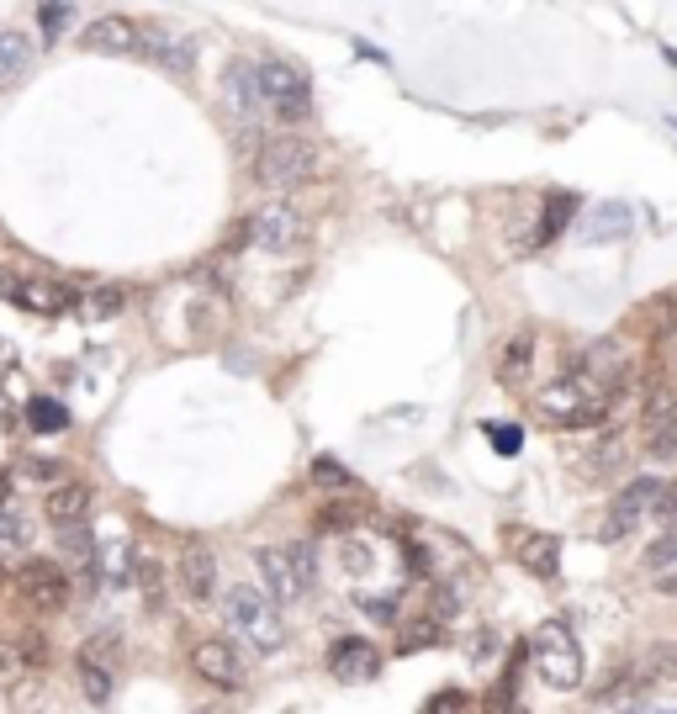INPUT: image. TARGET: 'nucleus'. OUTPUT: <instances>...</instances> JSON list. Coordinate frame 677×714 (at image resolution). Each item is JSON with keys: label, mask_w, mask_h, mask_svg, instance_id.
Listing matches in <instances>:
<instances>
[{"label": "nucleus", "mask_w": 677, "mask_h": 714, "mask_svg": "<svg viewBox=\"0 0 677 714\" xmlns=\"http://www.w3.org/2000/svg\"><path fill=\"white\" fill-rule=\"evenodd\" d=\"M530 360H534V333H514V339L503 344V355H498V382L519 387V382L530 376Z\"/></svg>", "instance_id": "412c9836"}, {"label": "nucleus", "mask_w": 677, "mask_h": 714, "mask_svg": "<svg viewBox=\"0 0 677 714\" xmlns=\"http://www.w3.org/2000/svg\"><path fill=\"white\" fill-rule=\"evenodd\" d=\"M646 445L651 455H677V392L662 382V387H651L646 397Z\"/></svg>", "instance_id": "f8f14e48"}, {"label": "nucleus", "mask_w": 677, "mask_h": 714, "mask_svg": "<svg viewBox=\"0 0 677 714\" xmlns=\"http://www.w3.org/2000/svg\"><path fill=\"white\" fill-rule=\"evenodd\" d=\"M350 519H354L350 508H328V513H324V524H328V530H334V524H339V530H345V524H350Z\"/></svg>", "instance_id": "79ce46f5"}, {"label": "nucleus", "mask_w": 677, "mask_h": 714, "mask_svg": "<svg viewBox=\"0 0 677 714\" xmlns=\"http://www.w3.org/2000/svg\"><path fill=\"white\" fill-rule=\"evenodd\" d=\"M255 80H260V106H266L270 122L296 127V122L313 117V90H307L302 69H292V64H281V59H266V64H255Z\"/></svg>", "instance_id": "f03ea898"}, {"label": "nucleus", "mask_w": 677, "mask_h": 714, "mask_svg": "<svg viewBox=\"0 0 677 714\" xmlns=\"http://www.w3.org/2000/svg\"><path fill=\"white\" fill-rule=\"evenodd\" d=\"M144 59H154L159 69H170V75H191V64H196V48H191V37H170V32H144Z\"/></svg>", "instance_id": "a211bd4d"}, {"label": "nucleus", "mask_w": 677, "mask_h": 714, "mask_svg": "<svg viewBox=\"0 0 677 714\" xmlns=\"http://www.w3.org/2000/svg\"><path fill=\"white\" fill-rule=\"evenodd\" d=\"M403 651H418V646H440V625L435 620H418V625H408V635L397 641Z\"/></svg>", "instance_id": "72a5a7b5"}, {"label": "nucleus", "mask_w": 677, "mask_h": 714, "mask_svg": "<svg viewBox=\"0 0 677 714\" xmlns=\"http://www.w3.org/2000/svg\"><path fill=\"white\" fill-rule=\"evenodd\" d=\"M656 593H662V598H677V571H667V577H656Z\"/></svg>", "instance_id": "37998d69"}, {"label": "nucleus", "mask_w": 677, "mask_h": 714, "mask_svg": "<svg viewBox=\"0 0 677 714\" xmlns=\"http://www.w3.org/2000/svg\"><path fill=\"white\" fill-rule=\"evenodd\" d=\"M223 620H228V630H238V641H244L249 651L270 656L286 646V620H281V609H275L255 582L223 588Z\"/></svg>", "instance_id": "f257e3e1"}, {"label": "nucleus", "mask_w": 677, "mask_h": 714, "mask_svg": "<svg viewBox=\"0 0 677 714\" xmlns=\"http://www.w3.org/2000/svg\"><path fill=\"white\" fill-rule=\"evenodd\" d=\"M90 487L86 481H59L48 498H43V513H48V524H59V530H80L90 519Z\"/></svg>", "instance_id": "2eb2a0df"}, {"label": "nucleus", "mask_w": 677, "mask_h": 714, "mask_svg": "<svg viewBox=\"0 0 677 714\" xmlns=\"http://www.w3.org/2000/svg\"><path fill=\"white\" fill-rule=\"evenodd\" d=\"M324 170V149L318 144H307V138H275L260 149L255 159V180L270 185V191H292V185H307V180Z\"/></svg>", "instance_id": "7ed1b4c3"}, {"label": "nucleus", "mask_w": 677, "mask_h": 714, "mask_svg": "<svg viewBox=\"0 0 677 714\" xmlns=\"http://www.w3.org/2000/svg\"><path fill=\"white\" fill-rule=\"evenodd\" d=\"M16 423V403H11V392H5V376H0V429H11Z\"/></svg>", "instance_id": "ea45409f"}, {"label": "nucleus", "mask_w": 677, "mask_h": 714, "mask_svg": "<svg viewBox=\"0 0 677 714\" xmlns=\"http://www.w3.org/2000/svg\"><path fill=\"white\" fill-rule=\"evenodd\" d=\"M493 445H498L503 455H514V450H519V429H493Z\"/></svg>", "instance_id": "a19ab883"}, {"label": "nucleus", "mask_w": 677, "mask_h": 714, "mask_svg": "<svg viewBox=\"0 0 677 714\" xmlns=\"http://www.w3.org/2000/svg\"><path fill=\"white\" fill-rule=\"evenodd\" d=\"M530 651H534V667H540V678L551 688H577L583 683V651H577V641H572V630L566 625H540L534 630V641H530Z\"/></svg>", "instance_id": "39448f33"}, {"label": "nucleus", "mask_w": 677, "mask_h": 714, "mask_svg": "<svg viewBox=\"0 0 677 714\" xmlns=\"http://www.w3.org/2000/svg\"><path fill=\"white\" fill-rule=\"evenodd\" d=\"M80 48L86 54H106V59H133V54H144V27L127 22V16H95L80 32Z\"/></svg>", "instance_id": "9d476101"}, {"label": "nucleus", "mask_w": 677, "mask_h": 714, "mask_svg": "<svg viewBox=\"0 0 677 714\" xmlns=\"http://www.w3.org/2000/svg\"><path fill=\"white\" fill-rule=\"evenodd\" d=\"M75 22V5H37V32L43 43H59V32H69Z\"/></svg>", "instance_id": "cd10ccee"}, {"label": "nucleus", "mask_w": 677, "mask_h": 714, "mask_svg": "<svg viewBox=\"0 0 677 714\" xmlns=\"http://www.w3.org/2000/svg\"><path fill=\"white\" fill-rule=\"evenodd\" d=\"M534 408L545 423H556V429H598L603 418H609V397H598L588 392L577 376H561L551 387L534 397Z\"/></svg>", "instance_id": "20e7f679"}, {"label": "nucleus", "mask_w": 677, "mask_h": 714, "mask_svg": "<svg viewBox=\"0 0 677 714\" xmlns=\"http://www.w3.org/2000/svg\"><path fill=\"white\" fill-rule=\"evenodd\" d=\"M22 672V651H11V646H0V688L11 683Z\"/></svg>", "instance_id": "e433bc0d"}, {"label": "nucleus", "mask_w": 677, "mask_h": 714, "mask_svg": "<svg viewBox=\"0 0 677 714\" xmlns=\"http://www.w3.org/2000/svg\"><path fill=\"white\" fill-rule=\"evenodd\" d=\"M16 292H22V275H16L11 265H0V297H11V302H16Z\"/></svg>", "instance_id": "58836bf2"}, {"label": "nucleus", "mask_w": 677, "mask_h": 714, "mask_svg": "<svg viewBox=\"0 0 677 714\" xmlns=\"http://www.w3.org/2000/svg\"><path fill=\"white\" fill-rule=\"evenodd\" d=\"M16 593L37 614H59L64 603H69V577L54 562H27L16 571Z\"/></svg>", "instance_id": "1a4fd4ad"}, {"label": "nucleus", "mask_w": 677, "mask_h": 714, "mask_svg": "<svg viewBox=\"0 0 677 714\" xmlns=\"http://www.w3.org/2000/svg\"><path fill=\"white\" fill-rule=\"evenodd\" d=\"M0 513H11V476L0 472Z\"/></svg>", "instance_id": "c03bdc74"}, {"label": "nucleus", "mask_w": 677, "mask_h": 714, "mask_svg": "<svg viewBox=\"0 0 677 714\" xmlns=\"http://www.w3.org/2000/svg\"><path fill=\"white\" fill-rule=\"evenodd\" d=\"M27 540H32L27 519H16V513H0V556H5V551H22Z\"/></svg>", "instance_id": "2f4dec72"}, {"label": "nucleus", "mask_w": 677, "mask_h": 714, "mask_svg": "<svg viewBox=\"0 0 677 714\" xmlns=\"http://www.w3.org/2000/svg\"><path fill=\"white\" fill-rule=\"evenodd\" d=\"M196 714H217V710H196Z\"/></svg>", "instance_id": "49530a36"}, {"label": "nucleus", "mask_w": 677, "mask_h": 714, "mask_svg": "<svg viewBox=\"0 0 677 714\" xmlns=\"http://www.w3.org/2000/svg\"><path fill=\"white\" fill-rule=\"evenodd\" d=\"M191 672L212 688H228V693H238V688L249 683V661H244V651H238L234 641H223V635H206V641L191 646Z\"/></svg>", "instance_id": "423d86ee"}, {"label": "nucleus", "mask_w": 677, "mask_h": 714, "mask_svg": "<svg viewBox=\"0 0 677 714\" xmlns=\"http://www.w3.org/2000/svg\"><path fill=\"white\" fill-rule=\"evenodd\" d=\"M122 307H127V292H122V286H90L86 297L75 302V313H80L86 324H106V318H117Z\"/></svg>", "instance_id": "4be33fe9"}, {"label": "nucleus", "mask_w": 677, "mask_h": 714, "mask_svg": "<svg viewBox=\"0 0 677 714\" xmlns=\"http://www.w3.org/2000/svg\"><path fill=\"white\" fill-rule=\"evenodd\" d=\"M80 688H86L90 704H106V699H112V667H106V661H90V656H80Z\"/></svg>", "instance_id": "a878e982"}, {"label": "nucleus", "mask_w": 677, "mask_h": 714, "mask_svg": "<svg viewBox=\"0 0 677 714\" xmlns=\"http://www.w3.org/2000/svg\"><path fill=\"white\" fill-rule=\"evenodd\" d=\"M339 562H345V571H350V577H360V571L371 566V551H365L360 540H345V545H339Z\"/></svg>", "instance_id": "c9c22d12"}, {"label": "nucleus", "mask_w": 677, "mask_h": 714, "mask_svg": "<svg viewBox=\"0 0 677 714\" xmlns=\"http://www.w3.org/2000/svg\"><path fill=\"white\" fill-rule=\"evenodd\" d=\"M624 228H630V212H624V207H598L588 217V228H583V234H588V238H609V234H624Z\"/></svg>", "instance_id": "c85d7f7f"}, {"label": "nucleus", "mask_w": 677, "mask_h": 714, "mask_svg": "<svg viewBox=\"0 0 677 714\" xmlns=\"http://www.w3.org/2000/svg\"><path fill=\"white\" fill-rule=\"evenodd\" d=\"M27 423L37 429V434H59V429H69V408H64V403H54V397H32V403H27Z\"/></svg>", "instance_id": "b1692460"}, {"label": "nucleus", "mask_w": 677, "mask_h": 714, "mask_svg": "<svg viewBox=\"0 0 677 714\" xmlns=\"http://www.w3.org/2000/svg\"><path fill=\"white\" fill-rule=\"evenodd\" d=\"M244 234H249L255 249H266V254H286V249H296V238H302V212H296L292 202H266V207H255Z\"/></svg>", "instance_id": "0eeeda50"}, {"label": "nucleus", "mask_w": 677, "mask_h": 714, "mask_svg": "<svg viewBox=\"0 0 677 714\" xmlns=\"http://www.w3.org/2000/svg\"><path fill=\"white\" fill-rule=\"evenodd\" d=\"M223 90H228V101H234L238 122H266V106H260V80H255V64H234V69H228V80H223Z\"/></svg>", "instance_id": "6ab92c4d"}, {"label": "nucleus", "mask_w": 677, "mask_h": 714, "mask_svg": "<svg viewBox=\"0 0 677 714\" xmlns=\"http://www.w3.org/2000/svg\"><path fill=\"white\" fill-rule=\"evenodd\" d=\"M180 588L196 603H212V593H217V556H212V545H185L180 551Z\"/></svg>", "instance_id": "4468645a"}, {"label": "nucleus", "mask_w": 677, "mask_h": 714, "mask_svg": "<svg viewBox=\"0 0 677 714\" xmlns=\"http://www.w3.org/2000/svg\"><path fill=\"white\" fill-rule=\"evenodd\" d=\"M646 678H677V646H656L646 656Z\"/></svg>", "instance_id": "f704fd0d"}, {"label": "nucleus", "mask_w": 677, "mask_h": 714, "mask_svg": "<svg viewBox=\"0 0 677 714\" xmlns=\"http://www.w3.org/2000/svg\"><path fill=\"white\" fill-rule=\"evenodd\" d=\"M472 710V699L461 693V688H444V693H435L429 704H424V714H466Z\"/></svg>", "instance_id": "473e14b6"}, {"label": "nucleus", "mask_w": 677, "mask_h": 714, "mask_svg": "<svg viewBox=\"0 0 677 714\" xmlns=\"http://www.w3.org/2000/svg\"><path fill=\"white\" fill-rule=\"evenodd\" d=\"M519 566H530L534 577H556L561 571V540L556 535H534V530H508Z\"/></svg>", "instance_id": "dca6fc26"}, {"label": "nucleus", "mask_w": 677, "mask_h": 714, "mask_svg": "<svg viewBox=\"0 0 677 714\" xmlns=\"http://www.w3.org/2000/svg\"><path fill=\"white\" fill-rule=\"evenodd\" d=\"M27 69H32V37H22V32H0V86L22 80Z\"/></svg>", "instance_id": "5701e85b"}, {"label": "nucleus", "mask_w": 677, "mask_h": 714, "mask_svg": "<svg viewBox=\"0 0 677 714\" xmlns=\"http://www.w3.org/2000/svg\"><path fill=\"white\" fill-rule=\"evenodd\" d=\"M313 476H318L324 487H350V492H354V487H360L350 466H339L334 455H318V461H313Z\"/></svg>", "instance_id": "7c9ffc66"}, {"label": "nucleus", "mask_w": 677, "mask_h": 714, "mask_svg": "<svg viewBox=\"0 0 677 714\" xmlns=\"http://www.w3.org/2000/svg\"><path fill=\"white\" fill-rule=\"evenodd\" d=\"M328 672H334V683H371V678H382V651L360 635H345L328 646Z\"/></svg>", "instance_id": "9b49d317"}, {"label": "nucleus", "mask_w": 677, "mask_h": 714, "mask_svg": "<svg viewBox=\"0 0 677 714\" xmlns=\"http://www.w3.org/2000/svg\"><path fill=\"white\" fill-rule=\"evenodd\" d=\"M27 476H32V481H54V476H59V461L37 455V461H27Z\"/></svg>", "instance_id": "4c0bfd02"}, {"label": "nucleus", "mask_w": 677, "mask_h": 714, "mask_svg": "<svg viewBox=\"0 0 677 714\" xmlns=\"http://www.w3.org/2000/svg\"><path fill=\"white\" fill-rule=\"evenodd\" d=\"M646 714H677V710H646Z\"/></svg>", "instance_id": "a18cd8bd"}, {"label": "nucleus", "mask_w": 677, "mask_h": 714, "mask_svg": "<svg viewBox=\"0 0 677 714\" xmlns=\"http://www.w3.org/2000/svg\"><path fill=\"white\" fill-rule=\"evenodd\" d=\"M656 498H662V481L656 476H641V481H630L624 492L614 498V508H609V524H603V545H619V540H630L635 530H641V519H646L651 508H656Z\"/></svg>", "instance_id": "6e6552de"}, {"label": "nucleus", "mask_w": 677, "mask_h": 714, "mask_svg": "<svg viewBox=\"0 0 677 714\" xmlns=\"http://www.w3.org/2000/svg\"><path fill=\"white\" fill-rule=\"evenodd\" d=\"M572 212H577V196H551V202H545V223H540V243H551V238L572 223Z\"/></svg>", "instance_id": "bb28decb"}, {"label": "nucleus", "mask_w": 677, "mask_h": 714, "mask_svg": "<svg viewBox=\"0 0 677 714\" xmlns=\"http://www.w3.org/2000/svg\"><path fill=\"white\" fill-rule=\"evenodd\" d=\"M286 562H292V577L302 593H313L318 588V551L307 545V540H296V545H286Z\"/></svg>", "instance_id": "393cba45"}, {"label": "nucleus", "mask_w": 677, "mask_h": 714, "mask_svg": "<svg viewBox=\"0 0 677 714\" xmlns=\"http://www.w3.org/2000/svg\"><path fill=\"white\" fill-rule=\"evenodd\" d=\"M646 566L656 571V577H667V571H677V530H667V535L656 540L646 551Z\"/></svg>", "instance_id": "c756f323"}, {"label": "nucleus", "mask_w": 677, "mask_h": 714, "mask_svg": "<svg viewBox=\"0 0 677 714\" xmlns=\"http://www.w3.org/2000/svg\"><path fill=\"white\" fill-rule=\"evenodd\" d=\"M75 302H80V292H75V286H64V281H22V292H16V307L43 313V318L75 313Z\"/></svg>", "instance_id": "f3484780"}, {"label": "nucleus", "mask_w": 677, "mask_h": 714, "mask_svg": "<svg viewBox=\"0 0 677 714\" xmlns=\"http://www.w3.org/2000/svg\"><path fill=\"white\" fill-rule=\"evenodd\" d=\"M133 566H138L133 545H122V540L95 545V571H101V582H106V588H127V582H133Z\"/></svg>", "instance_id": "aec40b11"}, {"label": "nucleus", "mask_w": 677, "mask_h": 714, "mask_svg": "<svg viewBox=\"0 0 677 714\" xmlns=\"http://www.w3.org/2000/svg\"><path fill=\"white\" fill-rule=\"evenodd\" d=\"M255 571H260V593H266L275 609L302 598V588H296V577H292V562H286V545H260V551H255Z\"/></svg>", "instance_id": "ddd939ff"}]
</instances>
